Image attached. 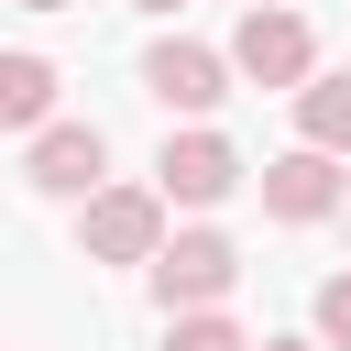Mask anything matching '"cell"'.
Listing matches in <instances>:
<instances>
[{"label": "cell", "mask_w": 351, "mask_h": 351, "mask_svg": "<svg viewBox=\"0 0 351 351\" xmlns=\"http://www.w3.org/2000/svg\"><path fill=\"white\" fill-rule=\"evenodd\" d=\"M44 110H55V66L44 55H0V121L11 132H44Z\"/></svg>", "instance_id": "cell-8"}, {"label": "cell", "mask_w": 351, "mask_h": 351, "mask_svg": "<svg viewBox=\"0 0 351 351\" xmlns=\"http://www.w3.org/2000/svg\"><path fill=\"white\" fill-rule=\"evenodd\" d=\"M241 285V252L219 241V230H176L165 252H154V307L165 318H197V307H219Z\"/></svg>", "instance_id": "cell-2"}, {"label": "cell", "mask_w": 351, "mask_h": 351, "mask_svg": "<svg viewBox=\"0 0 351 351\" xmlns=\"http://www.w3.org/2000/svg\"><path fill=\"white\" fill-rule=\"evenodd\" d=\"M241 11H263V0H241Z\"/></svg>", "instance_id": "cell-15"}, {"label": "cell", "mask_w": 351, "mask_h": 351, "mask_svg": "<svg viewBox=\"0 0 351 351\" xmlns=\"http://www.w3.org/2000/svg\"><path fill=\"white\" fill-rule=\"evenodd\" d=\"M22 11H77V0H22Z\"/></svg>", "instance_id": "cell-12"}, {"label": "cell", "mask_w": 351, "mask_h": 351, "mask_svg": "<svg viewBox=\"0 0 351 351\" xmlns=\"http://www.w3.org/2000/svg\"><path fill=\"white\" fill-rule=\"evenodd\" d=\"M263 351H307V340H263Z\"/></svg>", "instance_id": "cell-13"}, {"label": "cell", "mask_w": 351, "mask_h": 351, "mask_svg": "<svg viewBox=\"0 0 351 351\" xmlns=\"http://www.w3.org/2000/svg\"><path fill=\"white\" fill-rule=\"evenodd\" d=\"M154 186H165L176 208H219V197L241 186V154H230L219 132H176V143L154 154Z\"/></svg>", "instance_id": "cell-5"}, {"label": "cell", "mask_w": 351, "mask_h": 351, "mask_svg": "<svg viewBox=\"0 0 351 351\" xmlns=\"http://www.w3.org/2000/svg\"><path fill=\"white\" fill-rule=\"evenodd\" d=\"M77 241H88V263H154L165 252V186H99L77 208Z\"/></svg>", "instance_id": "cell-1"}, {"label": "cell", "mask_w": 351, "mask_h": 351, "mask_svg": "<svg viewBox=\"0 0 351 351\" xmlns=\"http://www.w3.org/2000/svg\"><path fill=\"white\" fill-rule=\"evenodd\" d=\"M263 208H274V219H296V230H307V219H329V208H340V154H318V143L274 154V165H263Z\"/></svg>", "instance_id": "cell-7"}, {"label": "cell", "mask_w": 351, "mask_h": 351, "mask_svg": "<svg viewBox=\"0 0 351 351\" xmlns=\"http://www.w3.org/2000/svg\"><path fill=\"white\" fill-rule=\"evenodd\" d=\"M230 66H241L252 88H307V77H318V33H307L296 11H274V0H263V11H241Z\"/></svg>", "instance_id": "cell-3"}, {"label": "cell", "mask_w": 351, "mask_h": 351, "mask_svg": "<svg viewBox=\"0 0 351 351\" xmlns=\"http://www.w3.org/2000/svg\"><path fill=\"white\" fill-rule=\"evenodd\" d=\"M318 340H329V351H351V274H329V285H318Z\"/></svg>", "instance_id": "cell-11"}, {"label": "cell", "mask_w": 351, "mask_h": 351, "mask_svg": "<svg viewBox=\"0 0 351 351\" xmlns=\"http://www.w3.org/2000/svg\"><path fill=\"white\" fill-rule=\"evenodd\" d=\"M230 77H241V66H230V55H208V44H154V55H143V88H154L165 110H186V121H197V110H219V99H230Z\"/></svg>", "instance_id": "cell-6"}, {"label": "cell", "mask_w": 351, "mask_h": 351, "mask_svg": "<svg viewBox=\"0 0 351 351\" xmlns=\"http://www.w3.org/2000/svg\"><path fill=\"white\" fill-rule=\"evenodd\" d=\"M143 11H176V0H143Z\"/></svg>", "instance_id": "cell-14"}, {"label": "cell", "mask_w": 351, "mask_h": 351, "mask_svg": "<svg viewBox=\"0 0 351 351\" xmlns=\"http://www.w3.org/2000/svg\"><path fill=\"white\" fill-rule=\"evenodd\" d=\"M22 176H33L44 197H99V176H110V132H99V121H44V132L22 143Z\"/></svg>", "instance_id": "cell-4"}, {"label": "cell", "mask_w": 351, "mask_h": 351, "mask_svg": "<svg viewBox=\"0 0 351 351\" xmlns=\"http://www.w3.org/2000/svg\"><path fill=\"white\" fill-rule=\"evenodd\" d=\"M296 132L318 154H351V77H307L296 88Z\"/></svg>", "instance_id": "cell-9"}, {"label": "cell", "mask_w": 351, "mask_h": 351, "mask_svg": "<svg viewBox=\"0 0 351 351\" xmlns=\"http://www.w3.org/2000/svg\"><path fill=\"white\" fill-rule=\"evenodd\" d=\"M165 351H252V340H241L219 307H197V318H176V329H165Z\"/></svg>", "instance_id": "cell-10"}]
</instances>
